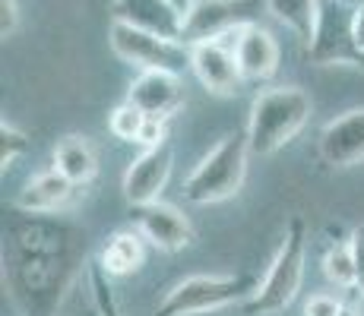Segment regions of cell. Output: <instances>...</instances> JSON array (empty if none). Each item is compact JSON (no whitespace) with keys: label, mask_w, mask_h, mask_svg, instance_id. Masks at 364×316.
<instances>
[{"label":"cell","mask_w":364,"mask_h":316,"mask_svg":"<svg viewBox=\"0 0 364 316\" xmlns=\"http://www.w3.org/2000/svg\"><path fill=\"white\" fill-rule=\"evenodd\" d=\"M124 102L136 104L146 117L168 121L184 108V86H181L178 73H165V70H139V76L130 82L127 98Z\"/></svg>","instance_id":"cell-12"},{"label":"cell","mask_w":364,"mask_h":316,"mask_svg":"<svg viewBox=\"0 0 364 316\" xmlns=\"http://www.w3.org/2000/svg\"><path fill=\"white\" fill-rule=\"evenodd\" d=\"M86 237L58 215L19 212L4 231V282L26 316H54L86 266Z\"/></svg>","instance_id":"cell-1"},{"label":"cell","mask_w":364,"mask_h":316,"mask_svg":"<svg viewBox=\"0 0 364 316\" xmlns=\"http://www.w3.org/2000/svg\"><path fill=\"white\" fill-rule=\"evenodd\" d=\"M108 45L121 60H127L139 70H165V73H178V76L184 70H191V48L184 41L133 29V26L117 23V19H111Z\"/></svg>","instance_id":"cell-7"},{"label":"cell","mask_w":364,"mask_h":316,"mask_svg":"<svg viewBox=\"0 0 364 316\" xmlns=\"http://www.w3.org/2000/svg\"><path fill=\"white\" fill-rule=\"evenodd\" d=\"M235 58L244 80L263 82L279 70V45L263 26L250 23L235 35Z\"/></svg>","instance_id":"cell-16"},{"label":"cell","mask_w":364,"mask_h":316,"mask_svg":"<svg viewBox=\"0 0 364 316\" xmlns=\"http://www.w3.org/2000/svg\"><path fill=\"white\" fill-rule=\"evenodd\" d=\"M146 263V241L139 237L136 228L130 231H114L99 250V266L111 278H124L139 272Z\"/></svg>","instance_id":"cell-17"},{"label":"cell","mask_w":364,"mask_h":316,"mask_svg":"<svg viewBox=\"0 0 364 316\" xmlns=\"http://www.w3.org/2000/svg\"><path fill=\"white\" fill-rule=\"evenodd\" d=\"M247 133L222 136L187 174L184 187H181L184 200L193 206H213V202H225L237 196V190L244 187V178H247Z\"/></svg>","instance_id":"cell-4"},{"label":"cell","mask_w":364,"mask_h":316,"mask_svg":"<svg viewBox=\"0 0 364 316\" xmlns=\"http://www.w3.org/2000/svg\"><path fill=\"white\" fill-rule=\"evenodd\" d=\"M342 300H336L333 294H314L304 304V316H339Z\"/></svg>","instance_id":"cell-25"},{"label":"cell","mask_w":364,"mask_h":316,"mask_svg":"<svg viewBox=\"0 0 364 316\" xmlns=\"http://www.w3.org/2000/svg\"><path fill=\"white\" fill-rule=\"evenodd\" d=\"M348 244H352V253H355V291L364 298V224L348 234Z\"/></svg>","instance_id":"cell-24"},{"label":"cell","mask_w":364,"mask_h":316,"mask_svg":"<svg viewBox=\"0 0 364 316\" xmlns=\"http://www.w3.org/2000/svg\"><path fill=\"white\" fill-rule=\"evenodd\" d=\"M64 178H70L76 187H86L89 180L99 174V152L89 143V136L70 133L58 146H54V165Z\"/></svg>","instance_id":"cell-18"},{"label":"cell","mask_w":364,"mask_h":316,"mask_svg":"<svg viewBox=\"0 0 364 316\" xmlns=\"http://www.w3.org/2000/svg\"><path fill=\"white\" fill-rule=\"evenodd\" d=\"M76 193H80V187L70 178H64L58 168H51V171H41V174H35L32 180H26V187L19 190L13 206H16V212L58 215L73 206Z\"/></svg>","instance_id":"cell-15"},{"label":"cell","mask_w":364,"mask_h":316,"mask_svg":"<svg viewBox=\"0 0 364 316\" xmlns=\"http://www.w3.org/2000/svg\"><path fill=\"white\" fill-rule=\"evenodd\" d=\"M355 41H358V48L364 51V0L355 6Z\"/></svg>","instance_id":"cell-28"},{"label":"cell","mask_w":364,"mask_h":316,"mask_svg":"<svg viewBox=\"0 0 364 316\" xmlns=\"http://www.w3.org/2000/svg\"><path fill=\"white\" fill-rule=\"evenodd\" d=\"M133 209V228L139 231L149 247L162 253H178L193 244V224L187 222V215L178 206L168 202H149V206H130Z\"/></svg>","instance_id":"cell-10"},{"label":"cell","mask_w":364,"mask_h":316,"mask_svg":"<svg viewBox=\"0 0 364 316\" xmlns=\"http://www.w3.org/2000/svg\"><path fill=\"white\" fill-rule=\"evenodd\" d=\"M317 6L320 0H266V10L272 19L285 26L298 41H311L314 23H317Z\"/></svg>","instance_id":"cell-19"},{"label":"cell","mask_w":364,"mask_h":316,"mask_svg":"<svg viewBox=\"0 0 364 316\" xmlns=\"http://www.w3.org/2000/svg\"><path fill=\"white\" fill-rule=\"evenodd\" d=\"M19 29V4L16 0H0V35L10 38Z\"/></svg>","instance_id":"cell-27"},{"label":"cell","mask_w":364,"mask_h":316,"mask_svg":"<svg viewBox=\"0 0 364 316\" xmlns=\"http://www.w3.org/2000/svg\"><path fill=\"white\" fill-rule=\"evenodd\" d=\"M26 152H29V139H26V133L19 130V126L4 121L0 124V168L10 171Z\"/></svg>","instance_id":"cell-23"},{"label":"cell","mask_w":364,"mask_h":316,"mask_svg":"<svg viewBox=\"0 0 364 316\" xmlns=\"http://www.w3.org/2000/svg\"><path fill=\"white\" fill-rule=\"evenodd\" d=\"M86 282H89V288H92L95 313L99 316H124L121 304H117V298H114V288H111V276L99 266V259L86 266Z\"/></svg>","instance_id":"cell-22"},{"label":"cell","mask_w":364,"mask_h":316,"mask_svg":"<svg viewBox=\"0 0 364 316\" xmlns=\"http://www.w3.org/2000/svg\"><path fill=\"white\" fill-rule=\"evenodd\" d=\"M304 266H307V224L301 215H291L269 269L260 278L257 291L241 304V310L247 316L282 313L298 298L301 282H304Z\"/></svg>","instance_id":"cell-3"},{"label":"cell","mask_w":364,"mask_h":316,"mask_svg":"<svg viewBox=\"0 0 364 316\" xmlns=\"http://www.w3.org/2000/svg\"><path fill=\"white\" fill-rule=\"evenodd\" d=\"M304 54L317 67H364V51L355 41V6L346 0H320L317 23Z\"/></svg>","instance_id":"cell-6"},{"label":"cell","mask_w":364,"mask_h":316,"mask_svg":"<svg viewBox=\"0 0 364 316\" xmlns=\"http://www.w3.org/2000/svg\"><path fill=\"white\" fill-rule=\"evenodd\" d=\"M162 143H168V121L149 117L143 126V133H139V146H143V149H152V146H162Z\"/></svg>","instance_id":"cell-26"},{"label":"cell","mask_w":364,"mask_h":316,"mask_svg":"<svg viewBox=\"0 0 364 316\" xmlns=\"http://www.w3.org/2000/svg\"><path fill=\"white\" fill-rule=\"evenodd\" d=\"M260 0H191L184 10V29L181 41L187 48L203 45V41H222L232 38L254 23V13Z\"/></svg>","instance_id":"cell-8"},{"label":"cell","mask_w":364,"mask_h":316,"mask_svg":"<svg viewBox=\"0 0 364 316\" xmlns=\"http://www.w3.org/2000/svg\"><path fill=\"white\" fill-rule=\"evenodd\" d=\"M171 165H174V146L171 139L162 146L143 149L136 158L127 165L124 171V200L130 206H149V202L162 200V190L168 187L171 178Z\"/></svg>","instance_id":"cell-9"},{"label":"cell","mask_w":364,"mask_h":316,"mask_svg":"<svg viewBox=\"0 0 364 316\" xmlns=\"http://www.w3.org/2000/svg\"><path fill=\"white\" fill-rule=\"evenodd\" d=\"M257 285L260 282L247 272L241 276H191L159 300L152 316H200L228 310L235 304H244L257 291Z\"/></svg>","instance_id":"cell-5"},{"label":"cell","mask_w":364,"mask_h":316,"mask_svg":"<svg viewBox=\"0 0 364 316\" xmlns=\"http://www.w3.org/2000/svg\"><path fill=\"white\" fill-rule=\"evenodd\" d=\"M191 70L209 95H219V98L235 95L237 82L244 80L241 67H237V58H235V35L232 38H222V41L193 45L191 48Z\"/></svg>","instance_id":"cell-11"},{"label":"cell","mask_w":364,"mask_h":316,"mask_svg":"<svg viewBox=\"0 0 364 316\" xmlns=\"http://www.w3.org/2000/svg\"><path fill=\"white\" fill-rule=\"evenodd\" d=\"M339 316H361V310H358V307H352V304H342Z\"/></svg>","instance_id":"cell-29"},{"label":"cell","mask_w":364,"mask_h":316,"mask_svg":"<svg viewBox=\"0 0 364 316\" xmlns=\"http://www.w3.org/2000/svg\"><path fill=\"white\" fill-rule=\"evenodd\" d=\"M320 158L330 168H352L364 161V108L342 111L320 130Z\"/></svg>","instance_id":"cell-13"},{"label":"cell","mask_w":364,"mask_h":316,"mask_svg":"<svg viewBox=\"0 0 364 316\" xmlns=\"http://www.w3.org/2000/svg\"><path fill=\"white\" fill-rule=\"evenodd\" d=\"M323 266V276L326 282L336 285V288H355V253H352V244L342 241V244H330L320 259Z\"/></svg>","instance_id":"cell-20"},{"label":"cell","mask_w":364,"mask_h":316,"mask_svg":"<svg viewBox=\"0 0 364 316\" xmlns=\"http://www.w3.org/2000/svg\"><path fill=\"white\" fill-rule=\"evenodd\" d=\"M174 6H181V10H187V6H191V0H171Z\"/></svg>","instance_id":"cell-30"},{"label":"cell","mask_w":364,"mask_h":316,"mask_svg":"<svg viewBox=\"0 0 364 316\" xmlns=\"http://www.w3.org/2000/svg\"><path fill=\"white\" fill-rule=\"evenodd\" d=\"M311 121V98L298 86H272L263 89L250 102L247 117V146L250 156H276L282 146H289Z\"/></svg>","instance_id":"cell-2"},{"label":"cell","mask_w":364,"mask_h":316,"mask_svg":"<svg viewBox=\"0 0 364 316\" xmlns=\"http://www.w3.org/2000/svg\"><path fill=\"white\" fill-rule=\"evenodd\" d=\"M146 121H149V117H146L136 104L121 102L108 114V130H111V136L121 139V143H139V133H143Z\"/></svg>","instance_id":"cell-21"},{"label":"cell","mask_w":364,"mask_h":316,"mask_svg":"<svg viewBox=\"0 0 364 316\" xmlns=\"http://www.w3.org/2000/svg\"><path fill=\"white\" fill-rule=\"evenodd\" d=\"M117 23H127L133 29H143L162 38L181 41V29H184V10L174 6L171 0H114L111 4Z\"/></svg>","instance_id":"cell-14"}]
</instances>
